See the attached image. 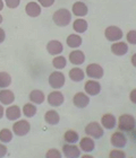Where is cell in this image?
Returning a JSON list of instances; mask_svg holds the SVG:
<instances>
[{
    "mask_svg": "<svg viewBox=\"0 0 136 158\" xmlns=\"http://www.w3.org/2000/svg\"><path fill=\"white\" fill-rule=\"evenodd\" d=\"M53 23L59 27H66L68 26L72 22V13L66 8H60L56 10L52 15Z\"/></svg>",
    "mask_w": 136,
    "mask_h": 158,
    "instance_id": "cell-1",
    "label": "cell"
},
{
    "mask_svg": "<svg viewBox=\"0 0 136 158\" xmlns=\"http://www.w3.org/2000/svg\"><path fill=\"white\" fill-rule=\"evenodd\" d=\"M118 129L123 132L133 131L136 128V118L132 114H121L117 120Z\"/></svg>",
    "mask_w": 136,
    "mask_h": 158,
    "instance_id": "cell-2",
    "label": "cell"
},
{
    "mask_svg": "<svg viewBox=\"0 0 136 158\" xmlns=\"http://www.w3.org/2000/svg\"><path fill=\"white\" fill-rule=\"evenodd\" d=\"M84 131H85V135L93 139H95V140L96 139H101L103 137V135H104L103 127L99 122H90L85 127Z\"/></svg>",
    "mask_w": 136,
    "mask_h": 158,
    "instance_id": "cell-3",
    "label": "cell"
},
{
    "mask_svg": "<svg viewBox=\"0 0 136 158\" xmlns=\"http://www.w3.org/2000/svg\"><path fill=\"white\" fill-rule=\"evenodd\" d=\"M48 81H49L50 87H52L53 89H60L65 86L66 77L60 70H56V71L50 73Z\"/></svg>",
    "mask_w": 136,
    "mask_h": 158,
    "instance_id": "cell-4",
    "label": "cell"
},
{
    "mask_svg": "<svg viewBox=\"0 0 136 158\" xmlns=\"http://www.w3.org/2000/svg\"><path fill=\"white\" fill-rule=\"evenodd\" d=\"M104 36L110 42H117V41H120L123 39L124 32L120 27L111 25V26H108L104 30Z\"/></svg>",
    "mask_w": 136,
    "mask_h": 158,
    "instance_id": "cell-5",
    "label": "cell"
},
{
    "mask_svg": "<svg viewBox=\"0 0 136 158\" xmlns=\"http://www.w3.org/2000/svg\"><path fill=\"white\" fill-rule=\"evenodd\" d=\"M85 75L90 79L99 80L104 76V70L99 63H90L85 69Z\"/></svg>",
    "mask_w": 136,
    "mask_h": 158,
    "instance_id": "cell-6",
    "label": "cell"
},
{
    "mask_svg": "<svg viewBox=\"0 0 136 158\" xmlns=\"http://www.w3.org/2000/svg\"><path fill=\"white\" fill-rule=\"evenodd\" d=\"M31 130V124L30 122L26 120H20L16 121L13 124V133L18 135V137H23L26 135Z\"/></svg>",
    "mask_w": 136,
    "mask_h": 158,
    "instance_id": "cell-7",
    "label": "cell"
},
{
    "mask_svg": "<svg viewBox=\"0 0 136 158\" xmlns=\"http://www.w3.org/2000/svg\"><path fill=\"white\" fill-rule=\"evenodd\" d=\"M110 143L113 148H124L127 145V137L120 130L113 132L110 137Z\"/></svg>",
    "mask_w": 136,
    "mask_h": 158,
    "instance_id": "cell-8",
    "label": "cell"
},
{
    "mask_svg": "<svg viewBox=\"0 0 136 158\" xmlns=\"http://www.w3.org/2000/svg\"><path fill=\"white\" fill-rule=\"evenodd\" d=\"M46 99H48L49 105L53 106V107H59L65 102V96H64V94L60 92L59 89H55L53 92H51L48 95Z\"/></svg>",
    "mask_w": 136,
    "mask_h": 158,
    "instance_id": "cell-9",
    "label": "cell"
},
{
    "mask_svg": "<svg viewBox=\"0 0 136 158\" xmlns=\"http://www.w3.org/2000/svg\"><path fill=\"white\" fill-rule=\"evenodd\" d=\"M90 102V96L87 95L86 93L78 92L73 97V104L74 106H76L77 109H85L86 106H89Z\"/></svg>",
    "mask_w": 136,
    "mask_h": 158,
    "instance_id": "cell-10",
    "label": "cell"
},
{
    "mask_svg": "<svg viewBox=\"0 0 136 158\" xmlns=\"http://www.w3.org/2000/svg\"><path fill=\"white\" fill-rule=\"evenodd\" d=\"M84 90L89 96H96L101 93V84L96 79H90L85 82Z\"/></svg>",
    "mask_w": 136,
    "mask_h": 158,
    "instance_id": "cell-11",
    "label": "cell"
},
{
    "mask_svg": "<svg viewBox=\"0 0 136 158\" xmlns=\"http://www.w3.org/2000/svg\"><path fill=\"white\" fill-rule=\"evenodd\" d=\"M63 155L67 158L81 157V149L76 143H65L63 146Z\"/></svg>",
    "mask_w": 136,
    "mask_h": 158,
    "instance_id": "cell-12",
    "label": "cell"
},
{
    "mask_svg": "<svg viewBox=\"0 0 136 158\" xmlns=\"http://www.w3.org/2000/svg\"><path fill=\"white\" fill-rule=\"evenodd\" d=\"M110 50H111V52L112 54L117 56H123L125 54H127L128 52V44L126 42H123V41H117V42H112L111 46H110Z\"/></svg>",
    "mask_w": 136,
    "mask_h": 158,
    "instance_id": "cell-13",
    "label": "cell"
},
{
    "mask_svg": "<svg viewBox=\"0 0 136 158\" xmlns=\"http://www.w3.org/2000/svg\"><path fill=\"white\" fill-rule=\"evenodd\" d=\"M78 142H80L78 147H80L81 152L90 154L95 149V141H94V139L89 137V135H85L84 138H80Z\"/></svg>",
    "mask_w": 136,
    "mask_h": 158,
    "instance_id": "cell-14",
    "label": "cell"
},
{
    "mask_svg": "<svg viewBox=\"0 0 136 158\" xmlns=\"http://www.w3.org/2000/svg\"><path fill=\"white\" fill-rule=\"evenodd\" d=\"M100 123L103 127V129H106V130H113L117 127V118L111 113H107V114H103L101 116Z\"/></svg>",
    "mask_w": 136,
    "mask_h": 158,
    "instance_id": "cell-15",
    "label": "cell"
},
{
    "mask_svg": "<svg viewBox=\"0 0 136 158\" xmlns=\"http://www.w3.org/2000/svg\"><path fill=\"white\" fill-rule=\"evenodd\" d=\"M85 53L83 51H81V50H73L72 52L69 53V56H68V60H69V62L74 66H81V64H83L85 62Z\"/></svg>",
    "mask_w": 136,
    "mask_h": 158,
    "instance_id": "cell-16",
    "label": "cell"
},
{
    "mask_svg": "<svg viewBox=\"0 0 136 158\" xmlns=\"http://www.w3.org/2000/svg\"><path fill=\"white\" fill-rule=\"evenodd\" d=\"M46 51L51 56H59L64 51L63 43L60 42V41H58V40H51L46 44Z\"/></svg>",
    "mask_w": 136,
    "mask_h": 158,
    "instance_id": "cell-17",
    "label": "cell"
},
{
    "mask_svg": "<svg viewBox=\"0 0 136 158\" xmlns=\"http://www.w3.org/2000/svg\"><path fill=\"white\" fill-rule=\"evenodd\" d=\"M72 14H74L76 17H85L89 14V8H87L86 3L76 0V2L72 7Z\"/></svg>",
    "mask_w": 136,
    "mask_h": 158,
    "instance_id": "cell-18",
    "label": "cell"
},
{
    "mask_svg": "<svg viewBox=\"0 0 136 158\" xmlns=\"http://www.w3.org/2000/svg\"><path fill=\"white\" fill-rule=\"evenodd\" d=\"M68 76H69V79L74 82H81L83 81L84 78H85V71H84L82 68L80 67H74L69 70L68 73Z\"/></svg>",
    "mask_w": 136,
    "mask_h": 158,
    "instance_id": "cell-19",
    "label": "cell"
},
{
    "mask_svg": "<svg viewBox=\"0 0 136 158\" xmlns=\"http://www.w3.org/2000/svg\"><path fill=\"white\" fill-rule=\"evenodd\" d=\"M25 13L30 17H37L41 15L42 9H41V6L39 5V2L31 1L25 6Z\"/></svg>",
    "mask_w": 136,
    "mask_h": 158,
    "instance_id": "cell-20",
    "label": "cell"
},
{
    "mask_svg": "<svg viewBox=\"0 0 136 158\" xmlns=\"http://www.w3.org/2000/svg\"><path fill=\"white\" fill-rule=\"evenodd\" d=\"M15 101V94L9 89H1L0 90V103L3 105H10Z\"/></svg>",
    "mask_w": 136,
    "mask_h": 158,
    "instance_id": "cell-21",
    "label": "cell"
},
{
    "mask_svg": "<svg viewBox=\"0 0 136 158\" xmlns=\"http://www.w3.org/2000/svg\"><path fill=\"white\" fill-rule=\"evenodd\" d=\"M44 121L49 125H57L60 122V115L59 113L55 110H49L44 114Z\"/></svg>",
    "mask_w": 136,
    "mask_h": 158,
    "instance_id": "cell-22",
    "label": "cell"
},
{
    "mask_svg": "<svg viewBox=\"0 0 136 158\" xmlns=\"http://www.w3.org/2000/svg\"><path fill=\"white\" fill-rule=\"evenodd\" d=\"M22 115V111L20 107L17 105H10L8 109L6 110V118L10 121H16L20 118Z\"/></svg>",
    "mask_w": 136,
    "mask_h": 158,
    "instance_id": "cell-23",
    "label": "cell"
},
{
    "mask_svg": "<svg viewBox=\"0 0 136 158\" xmlns=\"http://www.w3.org/2000/svg\"><path fill=\"white\" fill-rule=\"evenodd\" d=\"M73 28L77 34H83L89 28V23L85 19H83V17H80L73 23Z\"/></svg>",
    "mask_w": 136,
    "mask_h": 158,
    "instance_id": "cell-24",
    "label": "cell"
},
{
    "mask_svg": "<svg viewBox=\"0 0 136 158\" xmlns=\"http://www.w3.org/2000/svg\"><path fill=\"white\" fill-rule=\"evenodd\" d=\"M66 43L67 45L72 48V49H77V48H80L82 45V43H83V39L81 37V35L78 34H70L67 36L66 40Z\"/></svg>",
    "mask_w": 136,
    "mask_h": 158,
    "instance_id": "cell-25",
    "label": "cell"
},
{
    "mask_svg": "<svg viewBox=\"0 0 136 158\" xmlns=\"http://www.w3.org/2000/svg\"><path fill=\"white\" fill-rule=\"evenodd\" d=\"M29 98H30L31 103H34V104H42L46 99V95L40 89H34L30 93L29 95Z\"/></svg>",
    "mask_w": 136,
    "mask_h": 158,
    "instance_id": "cell-26",
    "label": "cell"
},
{
    "mask_svg": "<svg viewBox=\"0 0 136 158\" xmlns=\"http://www.w3.org/2000/svg\"><path fill=\"white\" fill-rule=\"evenodd\" d=\"M64 140L67 143H77L80 141V135L77 131L69 129L64 133Z\"/></svg>",
    "mask_w": 136,
    "mask_h": 158,
    "instance_id": "cell-27",
    "label": "cell"
},
{
    "mask_svg": "<svg viewBox=\"0 0 136 158\" xmlns=\"http://www.w3.org/2000/svg\"><path fill=\"white\" fill-rule=\"evenodd\" d=\"M52 66L55 69L61 70L67 66V59L64 56H56L52 60Z\"/></svg>",
    "mask_w": 136,
    "mask_h": 158,
    "instance_id": "cell-28",
    "label": "cell"
},
{
    "mask_svg": "<svg viewBox=\"0 0 136 158\" xmlns=\"http://www.w3.org/2000/svg\"><path fill=\"white\" fill-rule=\"evenodd\" d=\"M37 109L33 103H26L23 106V114L26 118H33L37 114Z\"/></svg>",
    "mask_w": 136,
    "mask_h": 158,
    "instance_id": "cell-29",
    "label": "cell"
},
{
    "mask_svg": "<svg viewBox=\"0 0 136 158\" xmlns=\"http://www.w3.org/2000/svg\"><path fill=\"white\" fill-rule=\"evenodd\" d=\"M11 84V77L8 73L1 71L0 73V88H7Z\"/></svg>",
    "mask_w": 136,
    "mask_h": 158,
    "instance_id": "cell-30",
    "label": "cell"
},
{
    "mask_svg": "<svg viewBox=\"0 0 136 158\" xmlns=\"http://www.w3.org/2000/svg\"><path fill=\"white\" fill-rule=\"evenodd\" d=\"M11 139H13V131L7 128L0 130V141L3 143H8L11 141Z\"/></svg>",
    "mask_w": 136,
    "mask_h": 158,
    "instance_id": "cell-31",
    "label": "cell"
},
{
    "mask_svg": "<svg viewBox=\"0 0 136 158\" xmlns=\"http://www.w3.org/2000/svg\"><path fill=\"white\" fill-rule=\"evenodd\" d=\"M109 157L110 158H125L126 157V152H124L123 149L116 148V149H112V150L109 152Z\"/></svg>",
    "mask_w": 136,
    "mask_h": 158,
    "instance_id": "cell-32",
    "label": "cell"
},
{
    "mask_svg": "<svg viewBox=\"0 0 136 158\" xmlns=\"http://www.w3.org/2000/svg\"><path fill=\"white\" fill-rule=\"evenodd\" d=\"M126 40L129 44L136 45V30L128 31V33L126 34Z\"/></svg>",
    "mask_w": 136,
    "mask_h": 158,
    "instance_id": "cell-33",
    "label": "cell"
},
{
    "mask_svg": "<svg viewBox=\"0 0 136 158\" xmlns=\"http://www.w3.org/2000/svg\"><path fill=\"white\" fill-rule=\"evenodd\" d=\"M61 155H63V152H60L59 150L56 148H52L46 152V158H61Z\"/></svg>",
    "mask_w": 136,
    "mask_h": 158,
    "instance_id": "cell-34",
    "label": "cell"
},
{
    "mask_svg": "<svg viewBox=\"0 0 136 158\" xmlns=\"http://www.w3.org/2000/svg\"><path fill=\"white\" fill-rule=\"evenodd\" d=\"M5 3H6V6L8 8L14 9V8H17V7L20 6V0H5Z\"/></svg>",
    "mask_w": 136,
    "mask_h": 158,
    "instance_id": "cell-35",
    "label": "cell"
},
{
    "mask_svg": "<svg viewBox=\"0 0 136 158\" xmlns=\"http://www.w3.org/2000/svg\"><path fill=\"white\" fill-rule=\"evenodd\" d=\"M37 2L41 7H44V8H49L55 3V0H37Z\"/></svg>",
    "mask_w": 136,
    "mask_h": 158,
    "instance_id": "cell-36",
    "label": "cell"
},
{
    "mask_svg": "<svg viewBox=\"0 0 136 158\" xmlns=\"http://www.w3.org/2000/svg\"><path fill=\"white\" fill-rule=\"evenodd\" d=\"M129 101L136 105V88L132 89L129 93Z\"/></svg>",
    "mask_w": 136,
    "mask_h": 158,
    "instance_id": "cell-37",
    "label": "cell"
},
{
    "mask_svg": "<svg viewBox=\"0 0 136 158\" xmlns=\"http://www.w3.org/2000/svg\"><path fill=\"white\" fill-rule=\"evenodd\" d=\"M6 154H7V147L3 143H0V157H3Z\"/></svg>",
    "mask_w": 136,
    "mask_h": 158,
    "instance_id": "cell-38",
    "label": "cell"
},
{
    "mask_svg": "<svg viewBox=\"0 0 136 158\" xmlns=\"http://www.w3.org/2000/svg\"><path fill=\"white\" fill-rule=\"evenodd\" d=\"M6 39V33H5V31L0 27V43H2Z\"/></svg>",
    "mask_w": 136,
    "mask_h": 158,
    "instance_id": "cell-39",
    "label": "cell"
},
{
    "mask_svg": "<svg viewBox=\"0 0 136 158\" xmlns=\"http://www.w3.org/2000/svg\"><path fill=\"white\" fill-rule=\"evenodd\" d=\"M130 63H132V66L134 68H136V53H134L133 56H132V58H130Z\"/></svg>",
    "mask_w": 136,
    "mask_h": 158,
    "instance_id": "cell-40",
    "label": "cell"
},
{
    "mask_svg": "<svg viewBox=\"0 0 136 158\" xmlns=\"http://www.w3.org/2000/svg\"><path fill=\"white\" fill-rule=\"evenodd\" d=\"M3 113H5V111H3V107H2V105L0 104V118L3 116Z\"/></svg>",
    "mask_w": 136,
    "mask_h": 158,
    "instance_id": "cell-41",
    "label": "cell"
},
{
    "mask_svg": "<svg viewBox=\"0 0 136 158\" xmlns=\"http://www.w3.org/2000/svg\"><path fill=\"white\" fill-rule=\"evenodd\" d=\"M82 158H93V156H91V155H89L87 152H85V155L83 156Z\"/></svg>",
    "mask_w": 136,
    "mask_h": 158,
    "instance_id": "cell-42",
    "label": "cell"
},
{
    "mask_svg": "<svg viewBox=\"0 0 136 158\" xmlns=\"http://www.w3.org/2000/svg\"><path fill=\"white\" fill-rule=\"evenodd\" d=\"M3 9V1L2 0H0V11Z\"/></svg>",
    "mask_w": 136,
    "mask_h": 158,
    "instance_id": "cell-43",
    "label": "cell"
},
{
    "mask_svg": "<svg viewBox=\"0 0 136 158\" xmlns=\"http://www.w3.org/2000/svg\"><path fill=\"white\" fill-rule=\"evenodd\" d=\"M2 20H3V18H2V16H1V15H0V24L2 23Z\"/></svg>",
    "mask_w": 136,
    "mask_h": 158,
    "instance_id": "cell-44",
    "label": "cell"
}]
</instances>
